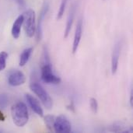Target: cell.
Returning a JSON list of instances; mask_svg holds the SVG:
<instances>
[{
  "label": "cell",
  "mask_w": 133,
  "mask_h": 133,
  "mask_svg": "<svg viewBox=\"0 0 133 133\" xmlns=\"http://www.w3.org/2000/svg\"><path fill=\"white\" fill-rule=\"evenodd\" d=\"M23 23L24 30L26 34L29 37H32L36 33V15L34 10L30 9H27L23 14Z\"/></svg>",
  "instance_id": "2"
},
{
  "label": "cell",
  "mask_w": 133,
  "mask_h": 133,
  "mask_svg": "<svg viewBox=\"0 0 133 133\" xmlns=\"http://www.w3.org/2000/svg\"><path fill=\"white\" fill-rule=\"evenodd\" d=\"M11 115L12 121L16 126H24L29 120V114L26 105L23 102L15 104L11 108Z\"/></svg>",
  "instance_id": "1"
},
{
  "label": "cell",
  "mask_w": 133,
  "mask_h": 133,
  "mask_svg": "<svg viewBox=\"0 0 133 133\" xmlns=\"http://www.w3.org/2000/svg\"><path fill=\"white\" fill-rule=\"evenodd\" d=\"M104 1H105V0H104Z\"/></svg>",
  "instance_id": "21"
},
{
  "label": "cell",
  "mask_w": 133,
  "mask_h": 133,
  "mask_svg": "<svg viewBox=\"0 0 133 133\" xmlns=\"http://www.w3.org/2000/svg\"><path fill=\"white\" fill-rule=\"evenodd\" d=\"M19 8L21 9H24L26 7V2L25 0H13Z\"/></svg>",
  "instance_id": "19"
},
{
  "label": "cell",
  "mask_w": 133,
  "mask_h": 133,
  "mask_svg": "<svg viewBox=\"0 0 133 133\" xmlns=\"http://www.w3.org/2000/svg\"><path fill=\"white\" fill-rule=\"evenodd\" d=\"M82 34H83V21H82V19H79L76 25L73 44H72V52L73 53H76L77 51V49H78V47H79V44L80 43V40L82 37Z\"/></svg>",
  "instance_id": "10"
},
{
  "label": "cell",
  "mask_w": 133,
  "mask_h": 133,
  "mask_svg": "<svg viewBox=\"0 0 133 133\" xmlns=\"http://www.w3.org/2000/svg\"><path fill=\"white\" fill-rule=\"evenodd\" d=\"M53 131L58 133L70 132L72 131L71 123L65 116L60 115L55 118L53 125Z\"/></svg>",
  "instance_id": "5"
},
{
  "label": "cell",
  "mask_w": 133,
  "mask_h": 133,
  "mask_svg": "<svg viewBox=\"0 0 133 133\" xmlns=\"http://www.w3.org/2000/svg\"><path fill=\"white\" fill-rule=\"evenodd\" d=\"M23 16L20 15L16 18V19L14 21L12 24L11 33H12V36L15 39L19 38L20 35V31H21V27L23 26Z\"/></svg>",
  "instance_id": "12"
},
{
  "label": "cell",
  "mask_w": 133,
  "mask_h": 133,
  "mask_svg": "<svg viewBox=\"0 0 133 133\" xmlns=\"http://www.w3.org/2000/svg\"><path fill=\"white\" fill-rule=\"evenodd\" d=\"M32 52H33V48H28L21 53L19 57V66H24L28 62Z\"/></svg>",
  "instance_id": "13"
},
{
  "label": "cell",
  "mask_w": 133,
  "mask_h": 133,
  "mask_svg": "<svg viewBox=\"0 0 133 133\" xmlns=\"http://www.w3.org/2000/svg\"><path fill=\"white\" fill-rule=\"evenodd\" d=\"M55 120V117L53 116V115H47V116H45V118H44L45 125H46L47 128H48L51 132L53 131V125H54Z\"/></svg>",
  "instance_id": "14"
},
{
  "label": "cell",
  "mask_w": 133,
  "mask_h": 133,
  "mask_svg": "<svg viewBox=\"0 0 133 133\" xmlns=\"http://www.w3.org/2000/svg\"><path fill=\"white\" fill-rule=\"evenodd\" d=\"M9 104V97L6 94H0V108H5Z\"/></svg>",
  "instance_id": "17"
},
{
  "label": "cell",
  "mask_w": 133,
  "mask_h": 133,
  "mask_svg": "<svg viewBox=\"0 0 133 133\" xmlns=\"http://www.w3.org/2000/svg\"><path fill=\"white\" fill-rule=\"evenodd\" d=\"M90 108H91L92 111L96 114L97 112V111H98V103H97V99H95L94 97L90 98Z\"/></svg>",
  "instance_id": "18"
},
{
  "label": "cell",
  "mask_w": 133,
  "mask_h": 133,
  "mask_svg": "<svg viewBox=\"0 0 133 133\" xmlns=\"http://www.w3.org/2000/svg\"><path fill=\"white\" fill-rule=\"evenodd\" d=\"M25 98H26L29 106L30 107V108L37 115H39L40 117H42L44 115V111H43V109H42L40 103L38 102V101L34 97H33L32 95H30L29 94H26L25 95Z\"/></svg>",
  "instance_id": "9"
},
{
  "label": "cell",
  "mask_w": 133,
  "mask_h": 133,
  "mask_svg": "<svg viewBox=\"0 0 133 133\" xmlns=\"http://www.w3.org/2000/svg\"><path fill=\"white\" fill-rule=\"evenodd\" d=\"M121 48H122L121 42L118 41L115 44L114 49H113V53H112V57H111V72L113 75H115L118 70L119 58H120V54H121Z\"/></svg>",
  "instance_id": "8"
},
{
  "label": "cell",
  "mask_w": 133,
  "mask_h": 133,
  "mask_svg": "<svg viewBox=\"0 0 133 133\" xmlns=\"http://www.w3.org/2000/svg\"><path fill=\"white\" fill-rule=\"evenodd\" d=\"M49 9V5L48 2H44L42 7V9L41 11V14L39 16L38 19V23L37 26L36 27V38L37 41H40L41 37H42V26H43V22L44 19L46 16V14L48 13Z\"/></svg>",
  "instance_id": "6"
},
{
  "label": "cell",
  "mask_w": 133,
  "mask_h": 133,
  "mask_svg": "<svg viewBox=\"0 0 133 133\" xmlns=\"http://www.w3.org/2000/svg\"><path fill=\"white\" fill-rule=\"evenodd\" d=\"M25 82V75L21 71H14L10 73L8 77V83L12 87H18L23 85Z\"/></svg>",
  "instance_id": "7"
},
{
  "label": "cell",
  "mask_w": 133,
  "mask_h": 133,
  "mask_svg": "<svg viewBox=\"0 0 133 133\" xmlns=\"http://www.w3.org/2000/svg\"><path fill=\"white\" fill-rule=\"evenodd\" d=\"M5 120V117L3 115V113L0 111V122H4Z\"/></svg>",
  "instance_id": "20"
},
{
  "label": "cell",
  "mask_w": 133,
  "mask_h": 133,
  "mask_svg": "<svg viewBox=\"0 0 133 133\" xmlns=\"http://www.w3.org/2000/svg\"><path fill=\"white\" fill-rule=\"evenodd\" d=\"M7 58H8V54L5 51L0 52V72L5 69Z\"/></svg>",
  "instance_id": "15"
},
{
  "label": "cell",
  "mask_w": 133,
  "mask_h": 133,
  "mask_svg": "<svg viewBox=\"0 0 133 133\" xmlns=\"http://www.w3.org/2000/svg\"><path fill=\"white\" fill-rule=\"evenodd\" d=\"M41 78L47 84H59L61 83V79L53 73L51 63L41 65Z\"/></svg>",
  "instance_id": "4"
},
{
  "label": "cell",
  "mask_w": 133,
  "mask_h": 133,
  "mask_svg": "<svg viewBox=\"0 0 133 133\" xmlns=\"http://www.w3.org/2000/svg\"><path fill=\"white\" fill-rule=\"evenodd\" d=\"M75 13H76V7L74 5H72L69 10L68 17H67V21H66V26H65V33H64V37L67 38L70 30L72 29V24H73V21H74V18H75Z\"/></svg>",
  "instance_id": "11"
},
{
  "label": "cell",
  "mask_w": 133,
  "mask_h": 133,
  "mask_svg": "<svg viewBox=\"0 0 133 133\" xmlns=\"http://www.w3.org/2000/svg\"><path fill=\"white\" fill-rule=\"evenodd\" d=\"M66 4H67V0H62V2L60 4V7H59V10L58 12V15H57V19H61L64 15L65 10V7H66Z\"/></svg>",
  "instance_id": "16"
},
{
  "label": "cell",
  "mask_w": 133,
  "mask_h": 133,
  "mask_svg": "<svg viewBox=\"0 0 133 133\" xmlns=\"http://www.w3.org/2000/svg\"><path fill=\"white\" fill-rule=\"evenodd\" d=\"M30 88L39 97V99L41 100V101L47 109H51L52 108L53 106L52 99L50 97L49 94L44 89V87L41 84L36 82L31 83L30 85Z\"/></svg>",
  "instance_id": "3"
}]
</instances>
